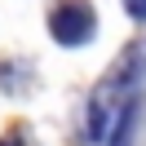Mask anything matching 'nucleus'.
Masks as SVG:
<instances>
[{
    "label": "nucleus",
    "instance_id": "1",
    "mask_svg": "<svg viewBox=\"0 0 146 146\" xmlns=\"http://www.w3.org/2000/svg\"><path fill=\"white\" fill-rule=\"evenodd\" d=\"M142 58H146L142 49H128V53L111 66V75L93 89L89 106H84V137H89L93 146H102L124 124V115L133 111L128 98H133V84H137V75H142Z\"/></svg>",
    "mask_w": 146,
    "mask_h": 146
},
{
    "label": "nucleus",
    "instance_id": "2",
    "mask_svg": "<svg viewBox=\"0 0 146 146\" xmlns=\"http://www.w3.org/2000/svg\"><path fill=\"white\" fill-rule=\"evenodd\" d=\"M49 31H53L58 44H84L98 31V13H93L89 0H62L49 13Z\"/></svg>",
    "mask_w": 146,
    "mask_h": 146
},
{
    "label": "nucleus",
    "instance_id": "3",
    "mask_svg": "<svg viewBox=\"0 0 146 146\" xmlns=\"http://www.w3.org/2000/svg\"><path fill=\"white\" fill-rule=\"evenodd\" d=\"M124 9L133 13V18H146V0H124Z\"/></svg>",
    "mask_w": 146,
    "mask_h": 146
},
{
    "label": "nucleus",
    "instance_id": "4",
    "mask_svg": "<svg viewBox=\"0 0 146 146\" xmlns=\"http://www.w3.org/2000/svg\"><path fill=\"white\" fill-rule=\"evenodd\" d=\"M0 146H18V142H0Z\"/></svg>",
    "mask_w": 146,
    "mask_h": 146
}]
</instances>
